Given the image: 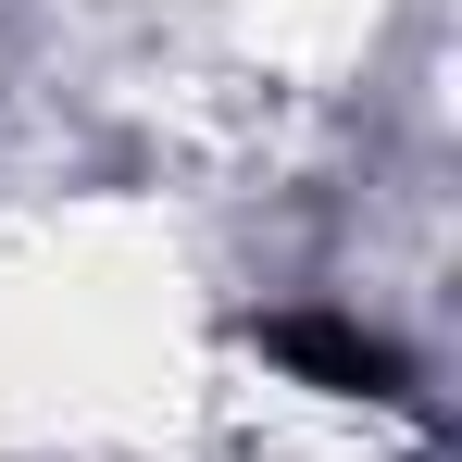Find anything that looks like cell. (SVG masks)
<instances>
[{
  "label": "cell",
  "instance_id": "6da1fadb",
  "mask_svg": "<svg viewBox=\"0 0 462 462\" xmlns=\"http://www.w3.org/2000/svg\"><path fill=\"white\" fill-rule=\"evenodd\" d=\"M275 350H288V363H312L325 387H363V400H387V387H400V363H387L363 325H275Z\"/></svg>",
  "mask_w": 462,
  "mask_h": 462
}]
</instances>
